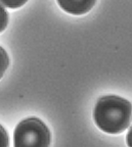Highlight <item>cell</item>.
Masks as SVG:
<instances>
[{
	"label": "cell",
	"instance_id": "obj_1",
	"mask_svg": "<svg viewBox=\"0 0 132 147\" xmlns=\"http://www.w3.org/2000/svg\"><path fill=\"white\" fill-rule=\"evenodd\" d=\"M95 125L109 134H119L125 131L131 122V103L115 95L98 99L93 111Z\"/></svg>",
	"mask_w": 132,
	"mask_h": 147
},
{
	"label": "cell",
	"instance_id": "obj_2",
	"mask_svg": "<svg viewBox=\"0 0 132 147\" xmlns=\"http://www.w3.org/2000/svg\"><path fill=\"white\" fill-rule=\"evenodd\" d=\"M50 140L48 128L37 117L22 121L14 131V147H49Z\"/></svg>",
	"mask_w": 132,
	"mask_h": 147
},
{
	"label": "cell",
	"instance_id": "obj_3",
	"mask_svg": "<svg viewBox=\"0 0 132 147\" xmlns=\"http://www.w3.org/2000/svg\"><path fill=\"white\" fill-rule=\"evenodd\" d=\"M96 0H58L60 8L74 16H81L90 11Z\"/></svg>",
	"mask_w": 132,
	"mask_h": 147
},
{
	"label": "cell",
	"instance_id": "obj_4",
	"mask_svg": "<svg viewBox=\"0 0 132 147\" xmlns=\"http://www.w3.org/2000/svg\"><path fill=\"white\" fill-rule=\"evenodd\" d=\"M9 65V58H8V55H7L6 51L0 47V79L2 78L3 75H4L5 71L7 69Z\"/></svg>",
	"mask_w": 132,
	"mask_h": 147
},
{
	"label": "cell",
	"instance_id": "obj_5",
	"mask_svg": "<svg viewBox=\"0 0 132 147\" xmlns=\"http://www.w3.org/2000/svg\"><path fill=\"white\" fill-rule=\"evenodd\" d=\"M8 24V13L5 8L0 4V33L5 30Z\"/></svg>",
	"mask_w": 132,
	"mask_h": 147
},
{
	"label": "cell",
	"instance_id": "obj_6",
	"mask_svg": "<svg viewBox=\"0 0 132 147\" xmlns=\"http://www.w3.org/2000/svg\"><path fill=\"white\" fill-rule=\"evenodd\" d=\"M28 0H0V2L3 5H5L8 8H19L22 7L24 4H26Z\"/></svg>",
	"mask_w": 132,
	"mask_h": 147
},
{
	"label": "cell",
	"instance_id": "obj_7",
	"mask_svg": "<svg viewBox=\"0 0 132 147\" xmlns=\"http://www.w3.org/2000/svg\"><path fill=\"white\" fill-rule=\"evenodd\" d=\"M9 145V139L5 129L0 125V147H8Z\"/></svg>",
	"mask_w": 132,
	"mask_h": 147
}]
</instances>
